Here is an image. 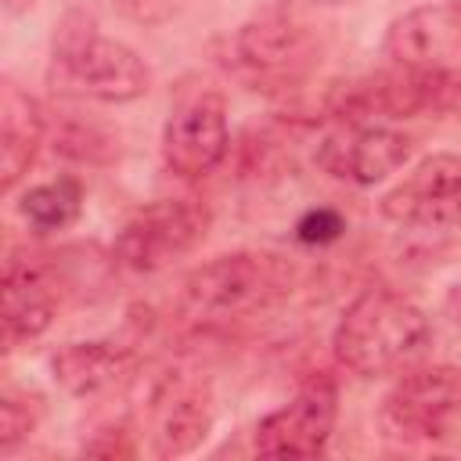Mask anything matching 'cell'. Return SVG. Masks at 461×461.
I'll list each match as a JSON object with an SVG mask.
<instances>
[{
  "label": "cell",
  "mask_w": 461,
  "mask_h": 461,
  "mask_svg": "<svg viewBox=\"0 0 461 461\" xmlns=\"http://www.w3.org/2000/svg\"><path fill=\"white\" fill-rule=\"evenodd\" d=\"M292 4H306V7H339V4H353V0H292Z\"/></svg>",
  "instance_id": "cell-23"
},
{
  "label": "cell",
  "mask_w": 461,
  "mask_h": 461,
  "mask_svg": "<svg viewBox=\"0 0 461 461\" xmlns=\"http://www.w3.org/2000/svg\"><path fill=\"white\" fill-rule=\"evenodd\" d=\"M36 0H4V11L7 14H22V11H29Z\"/></svg>",
  "instance_id": "cell-22"
},
{
  "label": "cell",
  "mask_w": 461,
  "mask_h": 461,
  "mask_svg": "<svg viewBox=\"0 0 461 461\" xmlns=\"http://www.w3.org/2000/svg\"><path fill=\"white\" fill-rule=\"evenodd\" d=\"M382 216L414 230L461 227V158L432 155L382 194Z\"/></svg>",
  "instance_id": "cell-11"
},
{
  "label": "cell",
  "mask_w": 461,
  "mask_h": 461,
  "mask_svg": "<svg viewBox=\"0 0 461 461\" xmlns=\"http://www.w3.org/2000/svg\"><path fill=\"white\" fill-rule=\"evenodd\" d=\"M339 418V385L328 375H313L299 393L259 418L252 447L259 457H317L328 450Z\"/></svg>",
  "instance_id": "cell-9"
},
{
  "label": "cell",
  "mask_w": 461,
  "mask_h": 461,
  "mask_svg": "<svg viewBox=\"0 0 461 461\" xmlns=\"http://www.w3.org/2000/svg\"><path fill=\"white\" fill-rule=\"evenodd\" d=\"M411 133L389 122H335L317 148V162L339 180L371 187L396 173L411 158Z\"/></svg>",
  "instance_id": "cell-12"
},
{
  "label": "cell",
  "mask_w": 461,
  "mask_h": 461,
  "mask_svg": "<svg viewBox=\"0 0 461 461\" xmlns=\"http://www.w3.org/2000/svg\"><path fill=\"white\" fill-rule=\"evenodd\" d=\"M212 227V212L198 198H158L137 209L115 234L112 256L133 274H155L194 252Z\"/></svg>",
  "instance_id": "cell-6"
},
{
  "label": "cell",
  "mask_w": 461,
  "mask_h": 461,
  "mask_svg": "<svg viewBox=\"0 0 461 461\" xmlns=\"http://www.w3.org/2000/svg\"><path fill=\"white\" fill-rule=\"evenodd\" d=\"M461 418V367L425 364L403 371L382 400V425L396 439H439Z\"/></svg>",
  "instance_id": "cell-7"
},
{
  "label": "cell",
  "mask_w": 461,
  "mask_h": 461,
  "mask_svg": "<svg viewBox=\"0 0 461 461\" xmlns=\"http://www.w3.org/2000/svg\"><path fill=\"white\" fill-rule=\"evenodd\" d=\"M187 0H119V11L137 25H166L184 11Z\"/></svg>",
  "instance_id": "cell-21"
},
{
  "label": "cell",
  "mask_w": 461,
  "mask_h": 461,
  "mask_svg": "<svg viewBox=\"0 0 461 461\" xmlns=\"http://www.w3.org/2000/svg\"><path fill=\"white\" fill-rule=\"evenodd\" d=\"M22 216L36 234H54L65 230L68 223H76L79 209H83V187L72 176L50 180V184H36L22 194Z\"/></svg>",
  "instance_id": "cell-17"
},
{
  "label": "cell",
  "mask_w": 461,
  "mask_h": 461,
  "mask_svg": "<svg viewBox=\"0 0 461 461\" xmlns=\"http://www.w3.org/2000/svg\"><path fill=\"white\" fill-rule=\"evenodd\" d=\"M58 310V281L40 256L11 252L4 263V288H0V324L4 346L14 349L18 342L40 339Z\"/></svg>",
  "instance_id": "cell-13"
},
{
  "label": "cell",
  "mask_w": 461,
  "mask_h": 461,
  "mask_svg": "<svg viewBox=\"0 0 461 461\" xmlns=\"http://www.w3.org/2000/svg\"><path fill=\"white\" fill-rule=\"evenodd\" d=\"M230 151L227 101L220 90L198 86L184 94L166 119L162 130V162L169 173L184 180H198L212 173Z\"/></svg>",
  "instance_id": "cell-8"
},
{
  "label": "cell",
  "mask_w": 461,
  "mask_h": 461,
  "mask_svg": "<svg viewBox=\"0 0 461 461\" xmlns=\"http://www.w3.org/2000/svg\"><path fill=\"white\" fill-rule=\"evenodd\" d=\"M447 4H450V7H454V11L461 14V0H447Z\"/></svg>",
  "instance_id": "cell-24"
},
{
  "label": "cell",
  "mask_w": 461,
  "mask_h": 461,
  "mask_svg": "<svg viewBox=\"0 0 461 461\" xmlns=\"http://www.w3.org/2000/svg\"><path fill=\"white\" fill-rule=\"evenodd\" d=\"M454 112H461L457 65H393L385 72L346 83L331 97L335 122H382Z\"/></svg>",
  "instance_id": "cell-3"
},
{
  "label": "cell",
  "mask_w": 461,
  "mask_h": 461,
  "mask_svg": "<svg viewBox=\"0 0 461 461\" xmlns=\"http://www.w3.org/2000/svg\"><path fill=\"white\" fill-rule=\"evenodd\" d=\"M47 86L61 97L126 104L148 94L151 68L122 40L101 36L90 14L68 11L54 32Z\"/></svg>",
  "instance_id": "cell-1"
},
{
  "label": "cell",
  "mask_w": 461,
  "mask_h": 461,
  "mask_svg": "<svg viewBox=\"0 0 461 461\" xmlns=\"http://www.w3.org/2000/svg\"><path fill=\"white\" fill-rule=\"evenodd\" d=\"M317 36L292 14L267 11L227 40V68L252 90H288L317 65Z\"/></svg>",
  "instance_id": "cell-5"
},
{
  "label": "cell",
  "mask_w": 461,
  "mask_h": 461,
  "mask_svg": "<svg viewBox=\"0 0 461 461\" xmlns=\"http://www.w3.org/2000/svg\"><path fill=\"white\" fill-rule=\"evenodd\" d=\"M461 40V14L450 4H429L400 14L382 40V54L393 65H447L443 58Z\"/></svg>",
  "instance_id": "cell-15"
},
{
  "label": "cell",
  "mask_w": 461,
  "mask_h": 461,
  "mask_svg": "<svg viewBox=\"0 0 461 461\" xmlns=\"http://www.w3.org/2000/svg\"><path fill=\"white\" fill-rule=\"evenodd\" d=\"M288 292V267L267 252H227L194 267L180 285V306L194 321L256 313Z\"/></svg>",
  "instance_id": "cell-4"
},
{
  "label": "cell",
  "mask_w": 461,
  "mask_h": 461,
  "mask_svg": "<svg viewBox=\"0 0 461 461\" xmlns=\"http://www.w3.org/2000/svg\"><path fill=\"white\" fill-rule=\"evenodd\" d=\"M137 349L115 339H86L68 342L50 357L54 382L72 396H101L126 385L137 375Z\"/></svg>",
  "instance_id": "cell-14"
},
{
  "label": "cell",
  "mask_w": 461,
  "mask_h": 461,
  "mask_svg": "<svg viewBox=\"0 0 461 461\" xmlns=\"http://www.w3.org/2000/svg\"><path fill=\"white\" fill-rule=\"evenodd\" d=\"M212 429V389L194 371H169L148 400V439L155 457H184Z\"/></svg>",
  "instance_id": "cell-10"
},
{
  "label": "cell",
  "mask_w": 461,
  "mask_h": 461,
  "mask_svg": "<svg viewBox=\"0 0 461 461\" xmlns=\"http://www.w3.org/2000/svg\"><path fill=\"white\" fill-rule=\"evenodd\" d=\"M61 155L68 158H79V162H101L112 155V140L90 126H68L58 133V144H54Z\"/></svg>",
  "instance_id": "cell-20"
},
{
  "label": "cell",
  "mask_w": 461,
  "mask_h": 461,
  "mask_svg": "<svg viewBox=\"0 0 461 461\" xmlns=\"http://www.w3.org/2000/svg\"><path fill=\"white\" fill-rule=\"evenodd\" d=\"M342 230H346V220H342V212L331 209V205L306 209V212L299 216V223H295V238H299L303 245H313V249L339 241Z\"/></svg>",
  "instance_id": "cell-19"
},
{
  "label": "cell",
  "mask_w": 461,
  "mask_h": 461,
  "mask_svg": "<svg viewBox=\"0 0 461 461\" xmlns=\"http://www.w3.org/2000/svg\"><path fill=\"white\" fill-rule=\"evenodd\" d=\"M429 335L432 328L421 306L393 288H367L342 310L331 331V353L346 371L378 378L407 367L429 346Z\"/></svg>",
  "instance_id": "cell-2"
},
{
  "label": "cell",
  "mask_w": 461,
  "mask_h": 461,
  "mask_svg": "<svg viewBox=\"0 0 461 461\" xmlns=\"http://www.w3.org/2000/svg\"><path fill=\"white\" fill-rule=\"evenodd\" d=\"M32 429H36V407L29 400L4 396L0 400V454H11L18 443H25Z\"/></svg>",
  "instance_id": "cell-18"
},
{
  "label": "cell",
  "mask_w": 461,
  "mask_h": 461,
  "mask_svg": "<svg viewBox=\"0 0 461 461\" xmlns=\"http://www.w3.org/2000/svg\"><path fill=\"white\" fill-rule=\"evenodd\" d=\"M47 133V115L32 94L18 83L4 79L0 86V187L11 194L18 180L29 173Z\"/></svg>",
  "instance_id": "cell-16"
}]
</instances>
